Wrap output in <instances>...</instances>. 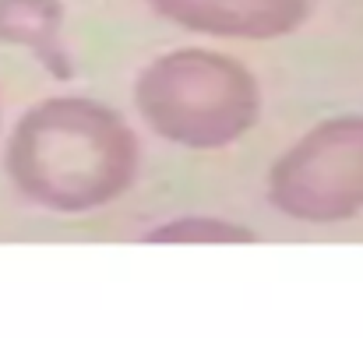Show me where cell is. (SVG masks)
Listing matches in <instances>:
<instances>
[{"label": "cell", "instance_id": "obj_1", "mask_svg": "<svg viewBox=\"0 0 363 338\" xmlns=\"http://www.w3.org/2000/svg\"><path fill=\"white\" fill-rule=\"evenodd\" d=\"M138 148L110 106L92 99H50L25 113L7 141L14 187L57 212H85L113 201L134 180Z\"/></svg>", "mask_w": 363, "mask_h": 338}, {"label": "cell", "instance_id": "obj_2", "mask_svg": "<svg viewBox=\"0 0 363 338\" xmlns=\"http://www.w3.org/2000/svg\"><path fill=\"white\" fill-rule=\"evenodd\" d=\"M138 110L148 127L187 148H223L257 120L254 74L208 50H177L138 78Z\"/></svg>", "mask_w": 363, "mask_h": 338}, {"label": "cell", "instance_id": "obj_3", "mask_svg": "<svg viewBox=\"0 0 363 338\" xmlns=\"http://www.w3.org/2000/svg\"><path fill=\"white\" fill-rule=\"evenodd\" d=\"M275 208L303 222H339L363 208V116H335L293 145L268 176Z\"/></svg>", "mask_w": 363, "mask_h": 338}, {"label": "cell", "instance_id": "obj_4", "mask_svg": "<svg viewBox=\"0 0 363 338\" xmlns=\"http://www.w3.org/2000/svg\"><path fill=\"white\" fill-rule=\"evenodd\" d=\"M152 7L184 28L233 39L286 35L307 14V0H152Z\"/></svg>", "mask_w": 363, "mask_h": 338}, {"label": "cell", "instance_id": "obj_5", "mask_svg": "<svg viewBox=\"0 0 363 338\" xmlns=\"http://www.w3.org/2000/svg\"><path fill=\"white\" fill-rule=\"evenodd\" d=\"M0 43L32 50L57 78L71 74L60 0H0Z\"/></svg>", "mask_w": 363, "mask_h": 338}, {"label": "cell", "instance_id": "obj_6", "mask_svg": "<svg viewBox=\"0 0 363 338\" xmlns=\"http://www.w3.org/2000/svg\"><path fill=\"white\" fill-rule=\"evenodd\" d=\"M148 240L152 243H243V240H254V232L237 222L191 215V219H173V222L152 229Z\"/></svg>", "mask_w": 363, "mask_h": 338}]
</instances>
